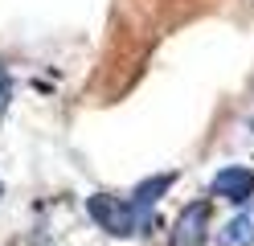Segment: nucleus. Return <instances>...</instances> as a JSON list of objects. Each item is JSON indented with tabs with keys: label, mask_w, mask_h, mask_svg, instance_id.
<instances>
[{
	"label": "nucleus",
	"mask_w": 254,
	"mask_h": 246,
	"mask_svg": "<svg viewBox=\"0 0 254 246\" xmlns=\"http://www.w3.org/2000/svg\"><path fill=\"white\" fill-rule=\"evenodd\" d=\"M86 213L99 222V230H107V234H115V238L144 234V230L156 226L152 213H139L131 205V197H111V193H94L90 201H86Z\"/></svg>",
	"instance_id": "nucleus-1"
},
{
	"label": "nucleus",
	"mask_w": 254,
	"mask_h": 246,
	"mask_svg": "<svg viewBox=\"0 0 254 246\" xmlns=\"http://www.w3.org/2000/svg\"><path fill=\"white\" fill-rule=\"evenodd\" d=\"M205 238H209V201H193L172 222L168 246H205Z\"/></svg>",
	"instance_id": "nucleus-2"
},
{
	"label": "nucleus",
	"mask_w": 254,
	"mask_h": 246,
	"mask_svg": "<svg viewBox=\"0 0 254 246\" xmlns=\"http://www.w3.org/2000/svg\"><path fill=\"white\" fill-rule=\"evenodd\" d=\"M209 189H213V197H221V201H230V205H246L250 197H254V172L230 164V168H221L213 176Z\"/></svg>",
	"instance_id": "nucleus-3"
},
{
	"label": "nucleus",
	"mask_w": 254,
	"mask_h": 246,
	"mask_svg": "<svg viewBox=\"0 0 254 246\" xmlns=\"http://www.w3.org/2000/svg\"><path fill=\"white\" fill-rule=\"evenodd\" d=\"M172 185V172H160V176H152V180H144V185H135V193H131V205L139 209V213H148L156 201H160V193Z\"/></svg>",
	"instance_id": "nucleus-4"
},
{
	"label": "nucleus",
	"mask_w": 254,
	"mask_h": 246,
	"mask_svg": "<svg viewBox=\"0 0 254 246\" xmlns=\"http://www.w3.org/2000/svg\"><path fill=\"white\" fill-rule=\"evenodd\" d=\"M238 242H254V222L250 218H234L221 230V246H238Z\"/></svg>",
	"instance_id": "nucleus-5"
},
{
	"label": "nucleus",
	"mask_w": 254,
	"mask_h": 246,
	"mask_svg": "<svg viewBox=\"0 0 254 246\" xmlns=\"http://www.w3.org/2000/svg\"><path fill=\"white\" fill-rule=\"evenodd\" d=\"M8 98H12V78H8V70H4V66H0V107H4Z\"/></svg>",
	"instance_id": "nucleus-6"
}]
</instances>
